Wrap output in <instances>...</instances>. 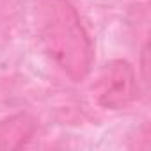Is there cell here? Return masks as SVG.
I'll return each instance as SVG.
<instances>
[{"instance_id":"6da1fadb","label":"cell","mask_w":151,"mask_h":151,"mask_svg":"<svg viewBox=\"0 0 151 151\" xmlns=\"http://www.w3.org/2000/svg\"><path fill=\"white\" fill-rule=\"evenodd\" d=\"M37 30L50 59L71 80H84L93 64V45L77 9L68 0H43Z\"/></svg>"},{"instance_id":"7a4b0ae2","label":"cell","mask_w":151,"mask_h":151,"mask_svg":"<svg viewBox=\"0 0 151 151\" xmlns=\"http://www.w3.org/2000/svg\"><path fill=\"white\" fill-rule=\"evenodd\" d=\"M96 100L103 109L119 110L130 105L139 93L133 66L124 59L107 62L96 82Z\"/></svg>"},{"instance_id":"3957f363","label":"cell","mask_w":151,"mask_h":151,"mask_svg":"<svg viewBox=\"0 0 151 151\" xmlns=\"http://www.w3.org/2000/svg\"><path fill=\"white\" fill-rule=\"evenodd\" d=\"M36 133V119L30 114H16L0 123V149L25 146Z\"/></svg>"}]
</instances>
